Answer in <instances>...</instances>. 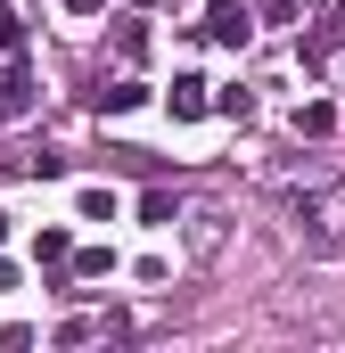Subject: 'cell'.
Listing matches in <instances>:
<instances>
[{"label":"cell","instance_id":"7c38bea8","mask_svg":"<svg viewBox=\"0 0 345 353\" xmlns=\"http://www.w3.org/2000/svg\"><path fill=\"white\" fill-rule=\"evenodd\" d=\"M66 8H75V17H99V8H107V0H66Z\"/></svg>","mask_w":345,"mask_h":353},{"label":"cell","instance_id":"8992f818","mask_svg":"<svg viewBox=\"0 0 345 353\" xmlns=\"http://www.w3.org/2000/svg\"><path fill=\"white\" fill-rule=\"evenodd\" d=\"M33 255H41V263H66V255H75V239H66V230H58V222H50V230H41V239H33Z\"/></svg>","mask_w":345,"mask_h":353},{"label":"cell","instance_id":"277c9868","mask_svg":"<svg viewBox=\"0 0 345 353\" xmlns=\"http://www.w3.org/2000/svg\"><path fill=\"white\" fill-rule=\"evenodd\" d=\"M115 58H124V66H140V58H148V25H140V17H124V25H115Z\"/></svg>","mask_w":345,"mask_h":353},{"label":"cell","instance_id":"7a4b0ae2","mask_svg":"<svg viewBox=\"0 0 345 353\" xmlns=\"http://www.w3.org/2000/svg\"><path fill=\"white\" fill-rule=\"evenodd\" d=\"M25 115H33V74L0 66V123H25Z\"/></svg>","mask_w":345,"mask_h":353},{"label":"cell","instance_id":"4fadbf2b","mask_svg":"<svg viewBox=\"0 0 345 353\" xmlns=\"http://www.w3.org/2000/svg\"><path fill=\"white\" fill-rule=\"evenodd\" d=\"M0 288H17V263H8V255H0Z\"/></svg>","mask_w":345,"mask_h":353},{"label":"cell","instance_id":"5b68a950","mask_svg":"<svg viewBox=\"0 0 345 353\" xmlns=\"http://www.w3.org/2000/svg\"><path fill=\"white\" fill-rule=\"evenodd\" d=\"M99 107H107V115H132V107H148V83H132V74H124L115 90H99Z\"/></svg>","mask_w":345,"mask_h":353},{"label":"cell","instance_id":"30bf717a","mask_svg":"<svg viewBox=\"0 0 345 353\" xmlns=\"http://www.w3.org/2000/svg\"><path fill=\"white\" fill-rule=\"evenodd\" d=\"M214 107H222V115H239V123H247V115H255V90H239V83H230V90H222V99H214Z\"/></svg>","mask_w":345,"mask_h":353},{"label":"cell","instance_id":"9c48e42d","mask_svg":"<svg viewBox=\"0 0 345 353\" xmlns=\"http://www.w3.org/2000/svg\"><path fill=\"white\" fill-rule=\"evenodd\" d=\"M75 271H83V279H107V271H115V255H107V247H83V255H75Z\"/></svg>","mask_w":345,"mask_h":353},{"label":"cell","instance_id":"6da1fadb","mask_svg":"<svg viewBox=\"0 0 345 353\" xmlns=\"http://www.w3.org/2000/svg\"><path fill=\"white\" fill-rule=\"evenodd\" d=\"M255 25H247V0H206V41H222V50H239Z\"/></svg>","mask_w":345,"mask_h":353},{"label":"cell","instance_id":"52a82bcc","mask_svg":"<svg viewBox=\"0 0 345 353\" xmlns=\"http://www.w3.org/2000/svg\"><path fill=\"white\" fill-rule=\"evenodd\" d=\"M329 123H337V107H321V99H313V107H296V132H313V140H321Z\"/></svg>","mask_w":345,"mask_h":353},{"label":"cell","instance_id":"ba28073f","mask_svg":"<svg viewBox=\"0 0 345 353\" xmlns=\"http://www.w3.org/2000/svg\"><path fill=\"white\" fill-rule=\"evenodd\" d=\"M17 50H25V17H17V8H0V58H17Z\"/></svg>","mask_w":345,"mask_h":353},{"label":"cell","instance_id":"8fae6325","mask_svg":"<svg viewBox=\"0 0 345 353\" xmlns=\"http://www.w3.org/2000/svg\"><path fill=\"white\" fill-rule=\"evenodd\" d=\"M140 222H172V189H148L140 197Z\"/></svg>","mask_w":345,"mask_h":353},{"label":"cell","instance_id":"3957f363","mask_svg":"<svg viewBox=\"0 0 345 353\" xmlns=\"http://www.w3.org/2000/svg\"><path fill=\"white\" fill-rule=\"evenodd\" d=\"M206 107H214V99H206V83H197V74H181V83H172V115H181V123H197Z\"/></svg>","mask_w":345,"mask_h":353}]
</instances>
